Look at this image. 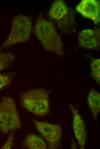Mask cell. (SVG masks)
I'll return each mask as SVG.
<instances>
[{
	"instance_id": "5bb4252c",
	"label": "cell",
	"mask_w": 100,
	"mask_h": 149,
	"mask_svg": "<svg viewBox=\"0 0 100 149\" xmlns=\"http://www.w3.org/2000/svg\"><path fill=\"white\" fill-rule=\"evenodd\" d=\"M11 76L10 75L0 74V90L4 88L10 83Z\"/></svg>"
},
{
	"instance_id": "6da1fadb",
	"label": "cell",
	"mask_w": 100,
	"mask_h": 149,
	"mask_svg": "<svg viewBox=\"0 0 100 149\" xmlns=\"http://www.w3.org/2000/svg\"><path fill=\"white\" fill-rule=\"evenodd\" d=\"M33 33L45 50L64 57L63 44L53 23L41 13L37 17L33 28Z\"/></svg>"
},
{
	"instance_id": "4fadbf2b",
	"label": "cell",
	"mask_w": 100,
	"mask_h": 149,
	"mask_svg": "<svg viewBox=\"0 0 100 149\" xmlns=\"http://www.w3.org/2000/svg\"><path fill=\"white\" fill-rule=\"evenodd\" d=\"M91 74L94 80L100 85V59L92 58L91 61Z\"/></svg>"
},
{
	"instance_id": "277c9868",
	"label": "cell",
	"mask_w": 100,
	"mask_h": 149,
	"mask_svg": "<svg viewBox=\"0 0 100 149\" xmlns=\"http://www.w3.org/2000/svg\"><path fill=\"white\" fill-rule=\"evenodd\" d=\"M31 29V20L28 17L22 14L16 16L12 22L8 36L0 47V51L27 41L30 37Z\"/></svg>"
},
{
	"instance_id": "52a82bcc",
	"label": "cell",
	"mask_w": 100,
	"mask_h": 149,
	"mask_svg": "<svg viewBox=\"0 0 100 149\" xmlns=\"http://www.w3.org/2000/svg\"><path fill=\"white\" fill-rule=\"evenodd\" d=\"M70 108L73 115V127L75 136L81 149L85 146L86 131L85 124L77 109L71 104Z\"/></svg>"
},
{
	"instance_id": "5b68a950",
	"label": "cell",
	"mask_w": 100,
	"mask_h": 149,
	"mask_svg": "<svg viewBox=\"0 0 100 149\" xmlns=\"http://www.w3.org/2000/svg\"><path fill=\"white\" fill-rule=\"evenodd\" d=\"M21 122L16 107L11 97H3L0 103V129L6 134L10 130L19 129Z\"/></svg>"
},
{
	"instance_id": "7a4b0ae2",
	"label": "cell",
	"mask_w": 100,
	"mask_h": 149,
	"mask_svg": "<svg viewBox=\"0 0 100 149\" xmlns=\"http://www.w3.org/2000/svg\"><path fill=\"white\" fill-rule=\"evenodd\" d=\"M75 13L64 1L56 0L51 5L49 15L62 33L69 34L74 32L77 26Z\"/></svg>"
},
{
	"instance_id": "3957f363",
	"label": "cell",
	"mask_w": 100,
	"mask_h": 149,
	"mask_svg": "<svg viewBox=\"0 0 100 149\" xmlns=\"http://www.w3.org/2000/svg\"><path fill=\"white\" fill-rule=\"evenodd\" d=\"M50 91L44 89H32L22 93L21 104L27 111L39 117L48 113Z\"/></svg>"
},
{
	"instance_id": "7c38bea8",
	"label": "cell",
	"mask_w": 100,
	"mask_h": 149,
	"mask_svg": "<svg viewBox=\"0 0 100 149\" xmlns=\"http://www.w3.org/2000/svg\"><path fill=\"white\" fill-rule=\"evenodd\" d=\"M14 59L15 56L13 53L0 51V71L10 67L13 63Z\"/></svg>"
},
{
	"instance_id": "9c48e42d",
	"label": "cell",
	"mask_w": 100,
	"mask_h": 149,
	"mask_svg": "<svg viewBox=\"0 0 100 149\" xmlns=\"http://www.w3.org/2000/svg\"><path fill=\"white\" fill-rule=\"evenodd\" d=\"M78 42L82 48L91 50L98 49L100 46V28L82 30L79 34Z\"/></svg>"
},
{
	"instance_id": "9a60e30c",
	"label": "cell",
	"mask_w": 100,
	"mask_h": 149,
	"mask_svg": "<svg viewBox=\"0 0 100 149\" xmlns=\"http://www.w3.org/2000/svg\"><path fill=\"white\" fill-rule=\"evenodd\" d=\"M14 131L12 130L9 134L6 142L1 147L2 149H11L13 143L14 134Z\"/></svg>"
},
{
	"instance_id": "30bf717a",
	"label": "cell",
	"mask_w": 100,
	"mask_h": 149,
	"mask_svg": "<svg viewBox=\"0 0 100 149\" xmlns=\"http://www.w3.org/2000/svg\"><path fill=\"white\" fill-rule=\"evenodd\" d=\"M89 106L93 115L94 120L97 119L100 110V96L99 93L96 90H90L87 99Z\"/></svg>"
},
{
	"instance_id": "8992f818",
	"label": "cell",
	"mask_w": 100,
	"mask_h": 149,
	"mask_svg": "<svg viewBox=\"0 0 100 149\" xmlns=\"http://www.w3.org/2000/svg\"><path fill=\"white\" fill-rule=\"evenodd\" d=\"M33 121L38 131L49 143V148H59L62 135L60 125L35 120Z\"/></svg>"
},
{
	"instance_id": "ba28073f",
	"label": "cell",
	"mask_w": 100,
	"mask_h": 149,
	"mask_svg": "<svg viewBox=\"0 0 100 149\" xmlns=\"http://www.w3.org/2000/svg\"><path fill=\"white\" fill-rule=\"evenodd\" d=\"M76 10L84 17L97 24L100 22V2L95 0H83L77 5Z\"/></svg>"
},
{
	"instance_id": "8fae6325",
	"label": "cell",
	"mask_w": 100,
	"mask_h": 149,
	"mask_svg": "<svg viewBox=\"0 0 100 149\" xmlns=\"http://www.w3.org/2000/svg\"><path fill=\"white\" fill-rule=\"evenodd\" d=\"M24 147L30 149H46L47 146L44 140L38 136L30 134L26 138L23 143Z\"/></svg>"
}]
</instances>
